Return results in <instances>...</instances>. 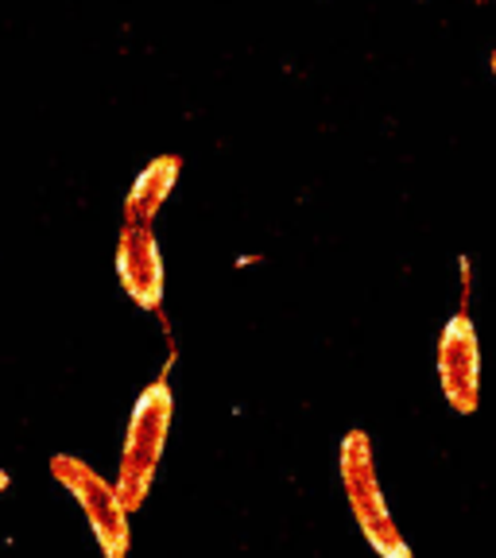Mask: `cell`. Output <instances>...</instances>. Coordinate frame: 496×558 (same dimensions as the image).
<instances>
[{
    "label": "cell",
    "instance_id": "4",
    "mask_svg": "<svg viewBox=\"0 0 496 558\" xmlns=\"http://www.w3.org/2000/svg\"><path fill=\"white\" fill-rule=\"evenodd\" d=\"M438 384L458 415H473L481 403V338L470 314H453L438 333Z\"/></svg>",
    "mask_w": 496,
    "mask_h": 558
},
{
    "label": "cell",
    "instance_id": "7",
    "mask_svg": "<svg viewBox=\"0 0 496 558\" xmlns=\"http://www.w3.org/2000/svg\"><path fill=\"white\" fill-rule=\"evenodd\" d=\"M9 488H12V473L0 465V493H9Z\"/></svg>",
    "mask_w": 496,
    "mask_h": 558
},
{
    "label": "cell",
    "instance_id": "8",
    "mask_svg": "<svg viewBox=\"0 0 496 558\" xmlns=\"http://www.w3.org/2000/svg\"><path fill=\"white\" fill-rule=\"evenodd\" d=\"M493 70H496V54H493Z\"/></svg>",
    "mask_w": 496,
    "mask_h": 558
},
{
    "label": "cell",
    "instance_id": "6",
    "mask_svg": "<svg viewBox=\"0 0 496 558\" xmlns=\"http://www.w3.org/2000/svg\"><path fill=\"white\" fill-rule=\"evenodd\" d=\"M179 156H156L144 171L136 174V183L124 194V218L121 221H148L156 226V214L164 202L171 198L174 183H179Z\"/></svg>",
    "mask_w": 496,
    "mask_h": 558
},
{
    "label": "cell",
    "instance_id": "1",
    "mask_svg": "<svg viewBox=\"0 0 496 558\" xmlns=\"http://www.w3.org/2000/svg\"><path fill=\"white\" fill-rule=\"evenodd\" d=\"M171 418H174V396H171V376L164 368L136 396L129 427H124L121 462H117V493L129 505V512H140L144 500H148L152 485H156L167 438H171Z\"/></svg>",
    "mask_w": 496,
    "mask_h": 558
},
{
    "label": "cell",
    "instance_id": "3",
    "mask_svg": "<svg viewBox=\"0 0 496 558\" xmlns=\"http://www.w3.org/2000/svg\"><path fill=\"white\" fill-rule=\"evenodd\" d=\"M51 477L66 488L74 505L86 515L89 532H94V543L101 547L105 558H129L132 555V512L129 505L117 493V481H109L105 473H97L86 458L78 453H55L51 458Z\"/></svg>",
    "mask_w": 496,
    "mask_h": 558
},
{
    "label": "cell",
    "instance_id": "2",
    "mask_svg": "<svg viewBox=\"0 0 496 558\" xmlns=\"http://www.w3.org/2000/svg\"><path fill=\"white\" fill-rule=\"evenodd\" d=\"M338 477L341 493H346V505L358 520L365 543L380 558H411V543L403 539L400 523H396L392 508L384 500L380 473H376L373 458V438L361 427H353L338 446Z\"/></svg>",
    "mask_w": 496,
    "mask_h": 558
},
{
    "label": "cell",
    "instance_id": "5",
    "mask_svg": "<svg viewBox=\"0 0 496 558\" xmlns=\"http://www.w3.org/2000/svg\"><path fill=\"white\" fill-rule=\"evenodd\" d=\"M117 279L124 295L140 311H164V253H159L156 226L148 221H121L117 236Z\"/></svg>",
    "mask_w": 496,
    "mask_h": 558
}]
</instances>
